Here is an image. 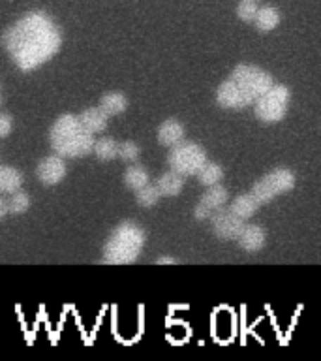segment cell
<instances>
[{
  "instance_id": "cell-1",
  "label": "cell",
  "mask_w": 321,
  "mask_h": 361,
  "mask_svg": "<svg viewBox=\"0 0 321 361\" xmlns=\"http://www.w3.org/2000/svg\"><path fill=\"white\" fill-rule=\"evenodd\" d=\"M2 45L19 70L30 72L61 51L62 32L45 11H30L6 28Z\"/></svg>"
},
{
  "instance_id": "cell-2",
  "label": "cell",
  "mask_w": 321,
  "mask_h": 361,
  "mask_svg": "<svg viewBox=\"0 0 321 361\" xmlns=\"http://www.w3.org/2000/svg\"><path fill=\"white\" fill-rule=\"evenodd\" d=\"M272 85L269 72L253 64H239L216 89V104L224 109H244L253 106Z\"/></svg>"
},
{
  "instance_id": "cell-3",
  "label": "cell",
  "mask_w": 321,
  "mask_h": 361,
  "mask_svg": "<svg viewBox=\"0 0 321 361\" xmlns=\"http://www.w3.org/2000/svg\"><path fill=\"white\" fill-rule=\"evenodd\" d=\"M49 143L56 154L64 158L87 157L94 152V134L84 128L75 115H62L49 130Z\"/></svg>"
},
{
  "instance_id": "cell-4",
  "label": "cell",
  "mask_w": 321,
  "mask_h": 361,
  "mask_svg": "<svg viewBox=\"0 0 321 361\" xmlns=\"http://www.w3.org/2000/svg\"><path fill=\"white\" fill-rule=\"evenodd\" d=\"M145 247V231L135 222H120L103 245V262L111 265L134 264Z\"/></svg>"
},
{
  "instance_id": "cell-5",
  "label": "cell",
  "mask_w": 321,
  "mask_h": 361,
  "mask_svg": "<svg viewBox=\"0 0 321 361\" xmlns=\"http://www.w3.org/2000/svg\"><path fill=\"white\" fill-rule=\"evenodd\" d=\"M205 164H207V152L194 141H180L179 145L171 147V151L168 152L169 169H175L184 177L197 175Z\"/></svg>"
},
{
  "instance_id": "cell-6",
  "label": "cell",
  "mask_w": 321,
  "mask_h": 361,
  "mask_svg": "<svg viewBox=\"0 0 321 361\" xmlns=\"http://www.w3.org/2000/svg\"><path fill=\"white\" fill-rule=\"evenodd\" d=\"M295 183H297V179H295V173H293L291 169L276 168L267 175H263L259 180H256L250 192H252L261 205H265V203L272 202L280 194L293 190Z\"/></svg>"
},
{
  "instance_id": "cell-7",
  "label": "cell",
  "mask_w": 321,
  "mask_h": 361,
  "mask_svg": "<svg viewBox=\"0 0 321 361\" xmlns=\"http://www.w3.org/2000/svg\"><path fill=\"white\" fill-rule=\"evenodd\" d=\"M289 89L286 85H272L256 104H253V113L256 117L265 124L280 123L286 117L287 106H289Z\"/></svg>"
},
{
  "instance_id": "cell-8",
  "label": "cell",
  "mask_w": 321,
  "mask_h": 361,
  "mask_svg": "<svg viewBox=\"0 0 321 361\" xmlns=\"http://www.w3.org/2000/svg\"><path fill=\"white\" fill-rule=\"evenodd\" d=\"M244 219H241L239 214H235L229 209H218L216 213L210 216V230L218 239L222 241H237L241 231L244 230Z\"/></svg>"
},
{
  "instance_id": "cell-9",
  "label": "cell",
  "mask_w": 321,
  "mask_h": 361,
  "mask_svg": "<svg viewBox=\"0 0 321 361\" xmlns=\"http://www.w3.org/2000/svg\"><path fill=\"white\" fill-rule=\"evenodd\" d=\"M227 197H229V194H227V190L222 185L208 186V190L203 194L201 200L194 207V216H196V220L210 219L218 209L225 207Z\"/></svg>"
},
{
  "instance_id": "cell-10",
  "label": "cell",
  "mask_w": 321,
  "mask_h": 361,
  "mask_svg": "<svg viewBox=\"0 0 321 361\" xmlns=\"http://www.w3.org/2000/svg\"><path fill=\"white\" fill-rule=\"evenodd\" d=\"M36 175H38V179L44 185H58L66 177V162H64V157H61V154H51V157H45L44 160H39L38 168H36Z\"/></svg>"
},
{
  "instance_id": "cell-11",
  "label": "cell",
  "mask_w": 321,
  "mask_h": 361,
  "mask_svg": "<svg viewBox=\"0 0 321 361\" xmlns=\"http://www.w3.org/2000/svg\"><path fill=\"white\" fill-rule=\"evenodd\" d=\"M265 241H267V233L261 226L258 224H246L244 230L241 231V235L237 239L239 247L246 252H259L261 248L265 247Z\"/></svg>"
},
{
  "instance_id": "cell-12",
  "label": "cell",
  "mask_w": 321,
  "mask_h": 361,
  "mask_svg": "<svg viewBox=\"0 0 321 361\" xmlns=\"http://www.w3.org/2000/svg\"><path fill=\"white\" fill-rule=\"evenodd\" d=\"M158 141L163 147L179 145L180 141H184V126L177 118H168L158 126Z\"/></svg>"
},
{
  "instance_id": "cell-13",
  "label": "cell",
  "mask_w": 321,
  "mask_h": 361,
  "mask_svg": "<svg viewBox=\"0 0 321 361\" xmlns=\"http://www.w3.org/2000/svg\"><path fill=\"white\" fill-rule=\"evenodd\" d=\"M81 124L84 128L89 130L90 134H101L103 130L107 128V121H109V115H107L100 106L98 107H89V109H83V111L77 115Z\"/></svg>"
},
{
  "instance_id": "cell-14",
  "label": "cell",
  "mask_w": 321,
  "mask_h": 361,
  "mask_svg": "<svg viewBox=\"0 0 321 361\" xmlns=\"http://www.w3.org/2000/svg\"><path fill=\"white\" fill-rule=\"evenodd\" d=\"M158 188L162 192V196L175 197L179 196L182 188H184V175H180L175 169H169L168 173L160 175V179L156 180Z\"/></svg>"
},
{
  "instance_id": "cell-15",
  "label": "cell",
  "mask_w": 321,
  "mask_h": 361,
  "mask_svg": "<svg viewBox=\"0 0 321 361\" xmlns=\"http://www.w3.org/2000/svg\"><path fill=\"white\" fill-rule=\"evenodd\" d=\"M231 211L235 214H239L241 219L248 220L252 219L253 214L258 213V209L261 207V203L256 200L252 192H248V194H241V196H237L233 202H231Z\"/></svg>"
},
{
  "instance_id": "cell-16",
  "label": "cell",
  "mask_w": 321,
  "mask_h": 361,
  "mask_svg": "<svg viewBox=\"0 0 321 361\" xmlns=\"http://www.w3.org/2000/svg\"><path fill=\"white\" fill-rule=\"evenodd\" d=\"M23 185V175L11 166H0V192L10 196L17 192Z\"/></svg>"
},
{
  "instance_id": "cell-17",
  "label": "cell",
  "mask_w": 321,
  "mask_h": 361,
  "mask_svg": "<svg viewBox=\"0 0 321 361\" xmlns=\"http://www.w3.org/2000/svg\"><path fill=\"white\" fill-rule=\"evenodd\" d=\"M253 23H256V28L259 32H270L280 25V11L272 6H263V8H259Z\"/></svg>"
},
{
  "instance_id": "cell-18",
  "label": "cell",
  "mask_w": 321,
  "mask_h": 361,
  "mask_svg": "<svg viewBox=\"0 0 321 361\" xmlns=\"http://www.w3.org/2000/svg\"><path fill=\"white\" fill-rule=\"evenodd\" d=\"M100 107L109 115V117H113V115H118V113L126 111L128 100H126V96L120 94V92H107V94L101 96Z\"/></svg>"
},
{
  "instance_id": "cell-19",
  "label": "cell",
  "mask_w": 321,
  "mask_h": 361,
  "mask_svg": "<svg viewBox=\"0 0 321 361\" xmlns=\"http://www.w3.org/2000/svg\"><path fill=\"white\" fill-rule=\"evenodd\" d=\"M124 185L132 188V190H137L141 186H145L149 183V171H146L141 164H134V166H128L126 171H124Z\"/></svg>"
},
{
  "instance_id": "cell-20",
  "label": "cell",
  "mask_w": 321,
  "mask_h": 361,
  "mask_svg": "<svg viewBox=\"0 0 321 361\" xmlns=\"http://www.w3.org/2000/svg\"><path fill=\"white\" fill-rule=\"evenodd\" d=\"M224 177V169L222 166L216 162H208L203 166L199 171H197V180L201 183L203 186H214V185H220V180Z\"/></svg>"
},
{
  "instance_id": "cell-21",
  "label": "cell",
  "mask_w": 321,
  "mask_h": 361,
  "mask_svg": "<svg viewBox=\"0 0 321 361\" xmlns=\"http://www.w3.org/2000/svg\"><path fill=\"white\" fill-rule=\"evenodd\" d=\"M160 197H162V192H160L156 183L154 185L146 183L145 186L135 190V202L139 203L141 207H154Z\"/></svg>"
},
{
  "instance_id": "cell-22",
  "label": "cell",
  "mask_w": 321,
  "mask_h": 361,
  "mask_svg": "<svg viewBox=\"0 0 321 361\" xmlns=\"http://www.w3.org/2000/svg\"><path fill=\"white\" fill-rule=\"evenodd\" d=\"M118 147H120V143H117L113 137H100L94 143V154L103 162H109V160L118 157Z\"/></svg>"
},
{
  "instance_id": "cell-23",
  "label": "cell",
  "mask_w": 321,
  "mask_h": 361,
  "mask_svg": "<svg viewBox=\"0 0 321 361\" xmlns=\"http://www.w3.org/2000/svg\"><path fill=\"white\" fill-rule=\"evenodd\" d=\"M8 207H10L11 214H23L30 207V197H28L27 192H13L8 196Z\"/></svg>"
},
{
  "instance_id": "cell-24",
  "label": "cell",
  "mask_w": 321,
  "mask_h": 361,
  "mask_svg": "<svg viewBox=\"0 0 321 361\" xmlns=\"http://www.w3.org/2000/svg\"><path fill=\"white\" fill-rule=\"evenodd\" d=\"M259 6L253 2V0H241V4L237 6V16L239 19L244 23L256 21V16H258Z\"/></svg>"
},
{
  "instance_id": "cell-25",
  "label": "cell",
  "mask_w": 321,
  "mask_h": 361,
  "mask_svg": "<svg viewBox=\"0 0 321 361\" xmlns=\"http://www.w3.org/2000/svg\"><path fill=\"white\" fill-rule=\"evenodd\" d=\"M139 145L134 143V141H122L120 147H118V157L122 158L124 162H135L139 158Z\"/></svg>"
},
{
  "instance_id": "cell-26",
  "label": "cell",
  "mask_w": 321,
  "mask_h": 361,
  "mask_svg": "<svg viewBox=\"0 0 321 361\" xmlns=\"http://www.w3.org/2000/svg\"><path fill=\"white\" fill-rule=\"evenodd\" d=\"M11 126H13V123H11L10 115H8V113H2V115H0V137H8L11 132Z\"/></svg>"
},
{
  "instance_id": "cell-27",
  "label": "cell",
  "mask_w": 321,
  "mask_h": 361,
  "mask_svg": "<svg viewBox=\"0 0 321 361\" xmlns=\"http://www.w3.org/2000/svg\"><path fill=\"white\" fill-rule=\"evenodd\" d=\"M10 213V207H8V197H0V216H6Z\"/></svg>"
},
{
  "instance_id": "cell-28",
  "label": "cell",
  "mask_w": 321,
  "mask_h": 361,
  "mask_svg": "<svg viewBox=\"0 0 321 361\" xmlns=\"http://www.w3.org/2000/svg\"><path fill=\"white\" fill-rule=\"evenodd\" d=\"M156 264H160V265H162V264H177V259H175V258H158Z\"/></svg>"
}]
</instances>
